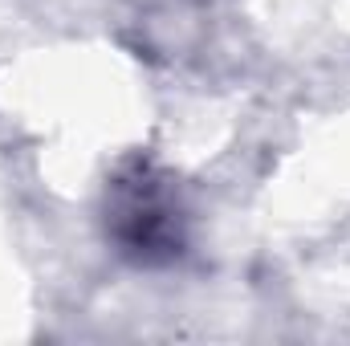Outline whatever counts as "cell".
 <instances>
[{
    "instance_id": "obj_1",
    "label": "cell",
    "mask_w": 350,
    "mask_h": 346,
    "mask_svg": "<svg viewBox=\"0 0 350 346\" xmlns=\"http://www.w3.org/2000/svg\"><path fill=\"white\" fill-rule=\"evenodd\" d=\"M106 232L118 241V253L139 265L175 261L187 245V232L172 179H163L151 163L122 168L106 196Z\"/></svg>"
}]
</instances>
